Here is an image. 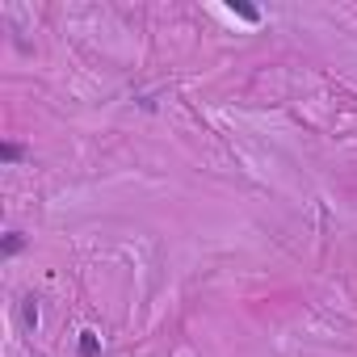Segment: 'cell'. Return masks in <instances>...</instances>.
<instances>
[{
    "mask_svg": "<svg viewBox=\"0 0 357 357\" xmlns=\"http://www.w3.org/2000/svg\"><path fill=\"white\" fill-rule=\"evenodd\" d=\"M0 155H5V164H17V160L26 155V147H22V143H5V151H0Z\"/></svg>",
    "mask_w": 357,
    "mask_h": 357,
    "instance_id": "cell-5",
    "label": "cell"
},
{
    "mask_svg": "<svg viewBox=\"0 0 357 357\" xmlns=\"http://www.w3.org/2000/svg\"><path fill=\"white\" fill-rule=\"evenodd\" d=\"M22 248H26V236H22V231H9V236H5V257H17Z\"/></svg>",
    "mask_w": 357,
    "mask_h": 357,
    "instance_id": "cell-4",
    "label": "cell"
},
{
    "mask_svg": "<svg viewBox=\"0 0 357 357\" xmlns=\"http://www.w3.org/2000/svg\"><path fill=\"white\" fill-rule=\"evenodd\" d=\"M76 353H80V357H101V332L84 328V332H80V340H76Z\"/></svg>",
    "mask_w": 357,
    "mask_h": 357,
    "instance_id": "cell-1",
    "label": "cell"
},
{
    "mask_svg": "<svg viewBox=\"0 0 357 357\" xmlns=\"http://www.w3.org/2000/svg\"><path fill=\"white\" fill-rule=\"evenodd\" d=\"M17 311H22V324H26V332H34V328H38V298H34V294H26V298L17 303Z\"/></svg>",
    "mask_w": 357,
    "mask_h": 357,
    "instance_id": "cell-3",
    "label": "cell"
},
{
    "mask_svg": "<svg viewBox=\"0 0 357 357\" xmlns=\"http://www.w3.org/2000/svg\"><path fill=\"white\" fill-rule=\"evenodd\" d=\"M227 13L240 17V22H248V26H261V9L257 5H244V0H227Z\"/></svg>",
    "mask_w": 357,
    "mask_h": 357,
    "instance_id": "cell-2",
    "label": "cell"
}]
</instances>
